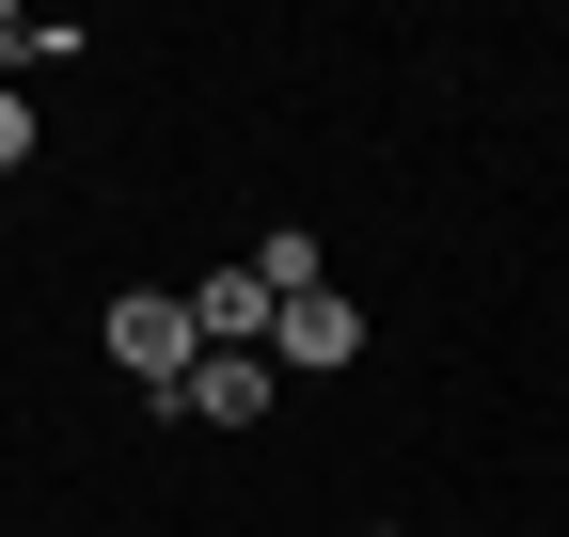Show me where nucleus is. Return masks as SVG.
I'll return each mask as SVG.
<instances>
[{"instance_id": "4", "label": "nucleus", "mask_w": 569, "mask_h": 537, "mask_svg": "<svg viewBox=\"0 0 569 537\" xmlns=\"http://www.w3.org/2000/svg\"><path fill=\"white\" fill-rule=\"evenodd\" d=\"M190 332H206V348H253V332H269V285H253V268H206V285H190Z\"/></svg>"}, {"instance_id": "2", "label": "nucleus", "mask_w": 569, "mask_h": 537, "mask_svg": "<svg viewBox=\"0 0 569 537\" xmlns=\"http://www.w3.org/2000/svg\"><path fill=\"white\" fill-rule=\"evenodd\" d=\"M269 348L301 364V379H332V364H365V316H348L332 285H301V301H269Z\"/></svg>"}, {"instance_id": "5", "label": "nucleus", "mask_w": 569, "mask_h": 537, "mask_svg": "<svg viewBox=\"0 0 569 537\" xmlns=\"http://www.w3.org/2000/svg\"><path fill=\"white\" fill-rule=\"evenodd\" d=\"M32 159V95H0V174H17Z\"/></svg>"}, {"instance_id": "3", "label": "nucleus", "mask_w": 569, "mask_h": 537, "mask_svg": "<svg viewBox=\"0 0 569 537\" xmlns=\"http://www.w3.org/2000/svg\"><path fill=\"white\" fill-rule=\"evenodd\" d=\"M190 412H206V427H253V412H269V348H206V364H190Z\"/></svg>"}, {"instance_id": "1", "label": "nucleus", "mask_w": 569, "mask_h": 537, "mask_svg": "<svg viewBox=\"0 0 569 537\" xmlns=\"http://www.w3.org/2000/svg\"><path fill=\"white\" fill-rule=\"evenodd\" d=\"M111 364H127L142 395H190V364H206V332H190V301H159V285H127V301H111Z\"/></svg>"}]
</instances>
